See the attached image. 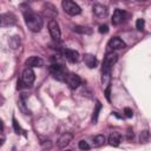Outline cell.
<instances>
[{"mask_svg":"<svg viewBox=\"0 0 151 151\" xmlns=\"http://www.w3.org/2000/svg\"><path fill=\"white\" fill-rule=\"evenodd\" d=\"M79 149H81V150H88V149H90V145H88L87 142L80 140V142H79Z\"/></svg>","mask_w":151,"mask_h":151,"instance_id":"cell-24","label":"cell"},{"mask_svg":"<svg viewBox=\"0 0 151 151\" xmlns=\"http://www.w3.org/2000/svg\"><path fill=\"white\" fill-rule=\"evenodd\" d=\"M66 84L71 87V88H77L80 84H81V79L79 76L74 74V73H68L66 76V79H65Z\"/></svg>","mask_w":151,"mask_h":151,"instance_id":"cell-7","label":"cell"},{"mask_svg":"<svg viewBox=\"0 0 151 151\" xmlns=\"http://www.w3.org/2000/svg\"><path fill=\"white\" fill-rule=\"evenodd\" d=\"M63 55L71 63H77L79 60V53L76 50H71V48H65L63 50Z\"/></svg>","mask_w":151,"mask_h":151,"instance_id":"cell-10","label":"cell"},{"mask_svg":"<svg viewBox=\"0 0 151 151\" xmlns=\"http://www.w3.org/2000/svg\"><path fill=\"white\" fill-rule=\"evenodd\" d=\"M127 138H129V139L133 138V132H131V130H129V132H127Z\"/></svg>","mask_w":151,"mask_h":151,"instance_id":"cell-29","label":"cell"},{"mask_svg":"<svg viewBox=\"0 0 151 151\" xmlns=\"http://www.w3.org/2000/svg\"><path fill=\"white\" fill-rule=\"evenodd\" d=\"M9 45H11L12 48L19 47V45H20V39H19L18 37H12V39L9 40Z\"/></svg>","mask_w":151,"mask_h":151,"instance_id":"cell-22","label":"cell"},{"mask_svg":"<svg viewBox=\"0 0 151 151\" xmlns=\"http://www.w3.org/2000/svg\"><path fill=\"white\" fill-rule=\"evenodd\" d=\"M4 130V123H2V120L0 119V131H2Z\"/></svg>","mask_w":151,"mask_h":151,"instance_id":"cell-30","label":"cell"},{"mask_svg":"<svg viewBox=\"0 0 151 151\" xmlns=\"http://www.w3.org/2000/svg\"><path fill=\"white\" fill-rule=\"evenodd\" d=\"M100 109H101V104H100L99 101H97V105H96V110L93 111V116H92V120H93V123H96V122H97V119H98V114H99V111H100Z\"/></svg>","mask_w":151,"mask_h":151,"instance_id":"cell-21","label":"cell"},{"mask_svg":"<svg viewBox=\"0 0 151 151\" xmlns=\"http://www.w3.org/2000/svg\"><path fill=\"white\" fill-rule=\"evenodd\" d=\"M139 139H140V143H147L150 140V132L147 130L142 131L140 136H139Z\"/></svg>","mask_w":151,"mask_h":151,"instance_id":"cell-20","label":"cell"},{"mask_svg":"<svg viewBox=\"0 0 151 151\" xmlns=\"http://www.w3.org/2000/svg\"><path fill=\"white\" fill-rule=\"evenodd\" d=\"M110 91H111V87H110V85L106 87V91H105V94H106V98H107V100H110Z\"/></svg>","mask_w":151,"mask_h":151,"instance_id":"cell-28","label":"cell"},{"mask_svg":"<svg viewBox=\"0 0 151 151\" xmlns=\"http://www.w3.org/2000/svg\"><path fill=\"white\" fill-rule=\"evenodd\" d=\"M99 32H100V33H107V32H109L107 25H101V26H99Z\"/></svg>","mask_w":151,"mask_h":151,"instance_id":"cell-27","label":"cell"},{"mask_svg":"<svg viewBox=\"0 0 151 151\" xmlns=\"http://www.w3.org/2000/svg\"><path fill=\"white\" fill-rule=\"evenodd\" d=\"M73 31L77 33H81V34H91L92 29L90 27H84V26H74Z\"/></svg>","mask_w":151,"mask_h":151,"instance_id":"cell-18","label":"cell"},{"mask_svg":"<svg viewBox=\"0 0 151 151\" xmlns=\"http://www.w3.org/2000/svg\"><path fill=\"white\" fill-rule=\"evenodd\" d=\"M125 15H126V14H125V12H124L123 9L117 8V9L113 12V15H112V24H113V25H119L120 22L124 21Z\"/></svg>","mask_w":151,"mask_h":151,"instance_id":"cell-13","label":"cell"},{"mask_svg":"<svg viewBox=\"0 0 151 151\" xmlns=\"http://www.w3.org/2000/svg\"><path fill=\"white\" fill-rule=\"evenodd\" d=\"M93 12H94V14L97 15V17H99V18H104V17H106L107 15V7L106 6H104V5H100V4H96L94 6H93Z\"/></svg>","mask_w":151,"mask_h":151,"instance_id":"cell-14","label":"cell"},{"mask_svg":"<svg viewBox=\"0 0 151 151\" xmlns=\"http://www.w3.org/2000/svg\"><path fill=\"white\" fill-rule=\"evenodd\" d=\"M50 73L60 81H65L66 76L68 74L66 67L63 64H52L50 66Z\"/></svg>","mask_w":151,"mask_h":151,"instance_id":"cell-2","label":"cell"},{"mask_svg":"<svg viewBox=\"0 0 151 151\" xmlns=\"http://www.w3.org/2000/svg\"><path fill=\"white\" fill-rule=\"evenodd\" d=\"M48 31H50V34H51V37H52L53 40H55V41L60 40L61 33H60L59 24L54 19H51L50 20V22H48Z\"/></svg>","mask_w":151,"mask_h":151,"instance_id":"cell-5","label":"cell"},{"mask_svg":"<svg viewBox=\"0 0 151 151\" xmlns=\"http://www.w3.org/2000/svg\"><path fill=\"white\" fill-rule=\"evenodd\" d=\"M124 113H125V116H126L127 118H131V117L133 116V111H132L130 107H125V109H124Z\"/></svg>","mask_w":151,"mask_h":151,"instance_id":"cell-25","label":"cell"},{"mask_svg":"<svg viewBox=\"0 0 151 151\" xmlns=\"http://www.w3.org/2000/svg\"><path fill=\"white\" fill-rule=\"evenodd\" d=\"M72 139H73V134L70 133V132H66V133L60 136V138L57 142V145H58L59 149H64V147H66L72 142Z\"/></svg>","mask_w":151,"mask_h":151,"instance_id":"cell-8","label":"cell"},{"mask_svg":"<svg viewBox=\"0 0 151 151\" xmlns=\"http://www.w3.org/2000/svg\"><path fill=\"white\" fill-rule=\"evenodd\" d=\"M144 25H145L144 19H137V21H136V28L138 31H142L144 28Z\"/></svg>","mask_w":151,"mask_h":151,"instance_id":"cell-23","label":"cell"},{"mask_svg":"<svg viewBox=\"0 0 151 151\" xmlns=\"http://www.w3.org/2000/svg\"><path fill=\"white\" fill-rule=\"evenodd\" d=\"M66 151H72V150H66Z\"/></svg>","mask_w":151,"mask_h":151,"instance_id":"cell-32","label":"cell"},{"mask_svg":"<svg viewBox=\"0 0 151 151\" xmlns=\"http://www.w3.org/2000/svg\"><path fill=\"white\" fill-rule=\"evenodd\" d=\"M122 142V134L117 131L114 132H111L110 136H109V143L112 145V146H118Z\"/></svg>","mask_w":151,"mask_h":151,"instance_id":"cell-15","label":"cell"},{"mask_svg":"<svg viewBox=\"0 0 151 151\" xmlns=\"http://www.w3.org/2000/svg\"><path fill=\"white\" fill-rule=\"evenodd\" d=\"M106 142V138H105V136L104 134H98V136H96L94 137V139H93V145L94 146H101V145H104V143Z\"/></svg>","mask_w":151,"mask_h":151,"instance_id":"cell-19","label":"cell"},{"mask_svg":"<svg viewBox=\"0 0 151 151\" xmlns=\"http://www.w3.org/2000/svg\"><path fill=\"white\" fill-rule=\"evenodd\" d=\"M117 60H118V55H117L116 53H113V52L107 53V54L105 55V58H104L103 68H109V70H111V67L117 63Z\"/></svg>","mask_w":151,"mask_h":151,"instance_id":"cell-6","label":"cell"},{"mask_svg":"<svg viewBox=\"0 0 151 151\" xmlns=\"http://www.w3.org/2000/svg\"><path fill=\"white\" fill-rule=\"evenodd\" d=\"M34 78H35V76H34L33 70L29 68V67H27V68H25V70L22 71V73H21L20 84H22V85H25V86H29V85L34 81Z\"/></svg>","mask_w":151,"mask_h":151,"instance_id":"cell-4","label":"cell"},{"mask_svg":"<svg viewBox=\"0 0 151 151\" xmlns=\"http://www.w3.org/2000/svg\"><path fill=\"white\" fill-rule=\"evenodd\" d=\"M107 46H109L111 50H122V48H124V47L126 46V44H125L120 38L113 37V38H111V39L109 40Z\"/></svg>","mask_w":151,"mask_h":151,"instance_id":"cell-11","label":"cell"},{"mask_svg":"<svg viewBox=\"0 0 151 151\" xmlns=\"http://www.w3.org/2000/svg\"><path fill=\"white\" fill-rule=\"evenodd\" d=\"M84 63L90 68H93V67L97 66V58L94 55H92V54H85L84 55Z\"/></svg>","mask_w":151,"mask_h":151,"instance_id":"cell-16","label":"cell"},{"mask_svg":"<svg viewBox=\"0 0 151 151\" xmlns=\"http://www.w3.org/2000/svg\"><path fill=\"white\" fill-rule=\"evenodd\" d=\"M4 144V139H0V146Z\"/></svg>","mask_w":151,"mask_h":151,"instance_id":"cell-31","label":"cell"},{"mask_svg":"<svg viewBox=\"0 0 151 151\" xmlns=\"http://www.w3.org/2000/svg\"><path fill=\"white\" fill-rule=\"evenodd\" d=\"M111 80V70L103 68V76H101V83L104 86H109Z\"/></svg>","mask_w":151,"mask_h":151,"instance_id":"cell-17","label":"cell"},{"mask_svg":"<svg viewBox=\"0 0 151 151\" xmlns=\"http://www.w3.org/2000/svg\"><path fill=\"white\" fill-rule=\"evenodd\" d=\"M13 126H14V130L17 131V133H20V132H21V127H20V125L18 124V122L15 120V118H13Z\"/></svg>","mask_w":151,"mask_h":151,"instance_id":"cell-26","label":"cell"},{"mask_svg":"<svg viewBox=\"0 0 151 151\" xmlns=\"http://www.w3.org/2000/svg\"><path fill=\"white\" fill-rule=\"evenodd\" d=\"M24 18H25V22H26L27 27L32 32H39L42 28L44 20L38 13L32 12V11H27L24 13Z\"/></svg>","mask_w":151,"mask_h":151,"instance_id":"cell-1","label":"cell"},{"mask_svg":"<svg viewBox=\"0 0 151 151\" xmlns=\"http://www.w3.org/2000/svg\"><path fill=\"white\" fill-rule=\"evenodd\" d=\"M61 6L64 8V11L70 14V15H78L80 12H81V8L73 1H70V0H64L61 2Z\"/></svg>","mask_w":151,"mask_h":151,"instance_id":"cell-3","label":"cell"},{"mask_svg":"<svg viewBox=\"0 0 151 151\" xmlns=\"http://www.w3.org/2000/svg\"><path fill=\"white\" fill-rule=\"evenodd\" d=\"M26 65L27 67L32 68V67H41L44 65V60L40 58V57H37V55H32L29 57L27 60H26Z\"/></svg>","mask_w":151,"mask_h":151,"instance_id":"cell-12","label":"cell"},{"mask_svg":"<svg viewBox=\"0 0 151 151\" xmlns=\"http://www.w3.org/2000/svg\"><path fill=\"white\" fill-rule=\"evenodd\" d=\"M15 24V17L12 13H6L0 17V26L1 27H7L12 26Z\"/></svg>","mask_w":151,"mask_h":151,"instance_id":"cell-9","label":"cell"}]
</instances>
